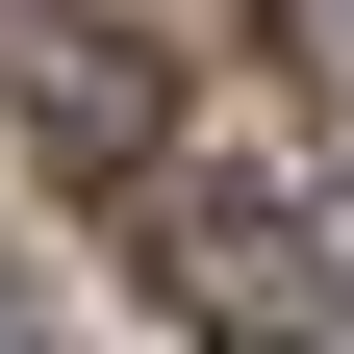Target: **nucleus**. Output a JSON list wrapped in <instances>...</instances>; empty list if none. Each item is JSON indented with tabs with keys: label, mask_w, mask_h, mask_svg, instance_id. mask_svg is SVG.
Returning a JSON list of instances; mask_svg holds the SVG:
<instances>
[{
	"label": "nucleus",
	"mask_w": 354,
	"mask_h": 354,
	"mask_svg": "<svg viewBox=\"0 0 354 354\" xmlns=\"http://www.w3.org/2000/svg\"><path fill=\"white\" fill-rule=\"evenodd\" d=\"M152 304H177L203 354H304L354 279H329V228H304L279 177H152Z\"/></svg>",
	"instance_id": "f257e3e1"
},
{
	"label": "nucleus",
	"mask_w": 354,
	"mask_h": 354,
	"mask_svg": "<svg viewBox=\"0 0 354 354\" xmlns=\"http://www.w3.org/2000/svg\"><path fill=\"white\" fill-rule=\"evenodd\" d=\"M0 102L51 127L76 177H152V51H127L102 0H51V26H26V51H0Z\"/></svg>",
	"instance_id": "f03ea898"
},
{
	"label": "nucleus",
	"mask_w": 354,
	"mask_h": 354,
	"mask_svg": "<svg viewBox=\"0 0 354 354\" xmlns=\"http://www.w3.org/2000/svg\"><path fill=\"white\" fill-rule=\"evenodd\" d=\"M0 354H76V329H51V279H26V253H0Z\"/></svg>",
	"instance_id": "7ed1b4c3"
},
{
	"label": "nucleus",
	"mask_w": 354,
	"mask_h": 354,
	"mask_svg": "<svg viewBox=\"0 0 354 354\" xmlns=\"http://www.w3.org/2000/svg\"><path fill=\"white\" fill-rule=\"evenodd\" d=\"M304 26H329V51H354V0H304Z\"/></svg>",
	"instance_id": "20e7f679"
}]
</instances>
